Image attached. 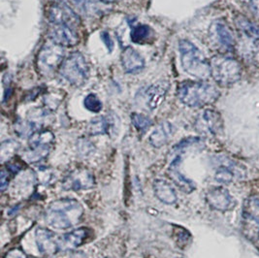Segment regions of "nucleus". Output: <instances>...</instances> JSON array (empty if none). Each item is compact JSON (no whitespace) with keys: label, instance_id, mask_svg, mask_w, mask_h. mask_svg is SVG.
I'll return each instance as SVG.
<instances>
[{"label":"nucleus","instance_id":"f257e3e1","mask_svg":"<svg viewBox=\"0 0 259 258\" xmlns=\"http://www.w3.org/2000/svg\"><path fill=\"white\" fill-rule=\"evenodd\" d=\"M83 208L79 201L61 198L52 202L45 212L46 223L57 229H68L81 222Z\"/></svg>","mask_w":259,"mask_h":258},{"label":"nucleus","instance_id":"f03ea898","mask_svg":"<svg viewBox=\"0 0 259 258\" xmlns=\"http://www.w3.org/2000/svg\"><path fill=\"white\" fill-rule=\"evenodd\" d=\"M177 97L186 106L202 108L214 103L220 97V92L208 82L185 81L178 85Z\"/></svg>","mask_w":259,"mask_h":258},{"label":"nucleus","instance_id":"7ed1b4c3","mask_svg":"<svg viewBox=\"0 0 259 258\" xmlns=\"http://www.w3.org/2000/svg\"><path fill=\"white\" fill-rule=\"evenodd\" d=\"M179 51L185 72L199 80H205L211 76L210 61L192 42L187 39L180 40Z\"/></svg>","mask_w":259,"mask_h":258},{"label":"nucleus","instance_id":"20e7f679","mask_svg":"<svg viewBox=\"0 0 259 258\" xmlns=\"http://www.w3.org/2000/svg\"><path fill=\"white\" fill-rule=\"evenodd\" d=\"M211 76L222 87H229L241 79L242 66L233 58L218 55L210 60Z\"/></svg>","mask_w":259,"mask_h":258},{"label":"nucleus","instance_id":"39448f33","mask_svg":"<svg viewBox=\"0 0 259 258\" xmlns=\"http://www.w3.org/2000/svg\"><path fill=\"white\" fill-rule=\"evenodd\" d=\"M64 57L65 52L63 48L54 42L46 43L37 55L36 67L38 73L43 78L53 77L60 69Z\"/></svg>","mask_w":259,"mask_h":258},{"label":"nucleus","instance_id":"423d86ee","mask_svg":"<svg viewBox=\"0 0 259 258\" xmlns=\"http://www.w3.org/2000/svg\"><path fill=\"white\" fill-rule=\"evenodd\" d=\"M59 75L74 87H81L89 78V65L81 53L75 52L65 59L59 69Z\"/></svg>","mask_w":259,"mask_h":258},{"label":"nucleus","instance_id":"0eeeda50","mask_svg":"<svg viewBox=\"0 0 259 258\" xmlns=\"http://www.w3.org/2000/svg\"><path fill=\"white\" fill-rule=\"evenodd\" d=\"M242 233L250 242L259 240V200L245 201L242 212Z\"/></svg>","mask_w":259,"mask_h":258},{"label":"nucleus","instance_id":"6e6552de","mask_svg":"<svg viewBox=\"0 0 259 258\" xmlns=\"http://www.w3.org/2000/svg\"><path fill=\"white\" fill-rule=\"evenodd\" d=\"M48 20L57 25L77 27L80 25V18L69 5L64 2H53L47 9Z\"/></svg>","mask_w":259,"mask_h":258},{"label":"nucleus","instance_id":"1a4fd4ad","mask_svg":"<svg viewBox=\"0 0 259 258\" xmlns=\"http://www.w3.org/2000/svg\"><path fill=\"white\" fill-rule=\"evenodd\" d=\"M95 186L94 173L87 167H77L68 173L62 181V188L65 190H83Z\"/></svg>","mask_w":259,"mask_h":258},{"label":"nucleus","instance_id":"9d476101","mask_svg":"<svg viewBox=\"0 0 259 258\" xmlns=\"http://www.w3.org/2000/svg\"><path fill=\"white\" fill-rule=\"evenodd\" d=\"M194 126L203 135L214 136L223 131L224 120L219 112L212 109H207L196 117Z\"/></svg>","mask_w":259,"mask_h":258},{"label":"nucleus","instance_id":"9b49d317","mask_svg":"<svg viewBox=\"0 0 259 258\" xmlns=\"http://www.w3.org/2000/svg\"><path fill=\"white\" fill-rule=\"evenodd\" d=\"M209 37L213 46L224 51H232L235 46V38L230 27L223 21L213 22L209 28Z\"/></svg>","mask_w":259,"mask_h":258},{"label":"nucleus","instance_id":"f8f14e48","mask_svg":"<svg viewBox=\"0 0 259 258\" xmlns=\"http://www.w3.org/2000/svg\"><path fill=\"white\" fill-rule=\"evenodd\" d=\"M206 201L212 210L227 211L236 206V201L230 192L223 187L212 188L206 194Z\"/></svg>","mask_w":259,"mask_h":258},{"label":"nucleus","instance_id":"ddd939ff","mask_svg":"<svg viewBox=\"0 0 259 258\" xmlns=\"http://www.w3.org/2000/svg\"><path fill=\"white\" fill-rule=\"evenodd\" d=\"M35 239L39 251L44 255H54L60 250L59 237L50 229L38 227L35 231Z\"/></svg>","mask_w":259,"mask_h":258},{"label":"nucleus","instance_id":"4468645a","mask_svg":"<svg viewBox=\"0 0 259 258\" xmlns=\"http://www.w3.org/2000/svg\"><path fill=\"white\" fill-rule=\"evenodd\" d=\"M49 37L52 42L61 47H74L79 43V36L67 25L55 24L49 31Z\"/></svg>","mask_w":259,"mask_h":258},{"label":"nucleus","instance_id":"2eb2a0df","mask_svg":"<svg viewBox=\"0 0 259 258\" xmlns=\"http://www.w3.org/2000/svg\"><path fill=\"white\" fill-rule=\"evenodd\" d=\"M92 231L87 227H80L59 237L60 250H72L82 246L90 238Z\"/></svg>","mask_w":259,"mask_h":258},{"label":"nucleus","instance_id":"dca6fc26","mask_svg":"<svg viewBox=\"0 0 259 258\" xmlns=\"http://www.w3.org/2000/svg\"><path fill=\"white\" fill-rule=\"evenodd\" d=\"M181 161H182V156L176 155L169 166L167 173L169 178L173 181V183L182 191H184L185 193H191L193 190H195L196 186L191 180H189V178H187L180 172L179 167H180Z\"/></svg>","mask_w":259,"mask_h":258},{"label":"nucleus","instance_id":"f3484780","mask_svg":"<svg viewBox=\"0 0 259 258\" xmlns=\"http://www.w3.org/2000/svg\"><path fill=\"white\" fill-rule=\"evenodd\" d=\"M120 60L123 70L128 74L139 73L145 67V59L134 48H124L120 56Z\"/></svg>","mask_w":259,"mask_h":258},{"label":"nucleus","instance_id":"a211bd4d","mask_svg":"<svg viewBox=\"0 0 259 258\" xmlns=\"http://www.w3.org/2000/svg\"><path fill=\"white\" fill-rule=\"evenodd\" d=\"M168 90L169 83L167 82H156L149 87L144 94L147 107L150 110L157 109L163 102Z\"/></svg>","mask_w":259,"mask_h":258},{"label":"nucleus","instance_id":"6ab92c4d","mask_svg":"<svg viewBox=\"0 0 259 258\" xmlns=\"http://www.w3.org/2000/svg\"><path fill=\"white\" fill-rule=\"evenodd\" d=\"M174 126L168 121H162L152 132L149 137V142L153 148H161L166 145L174 134Z\"/></svg>","mask_w":259,"mask_h":258},{"label":"nucleus","instance_id":"aec40b11","mask_svg":"<svg viewBox=\"0 0 259 258\" xmlns=\"http://www.w3.org/2000/svg\"><path fill=\"white\" fill-rule=\"evenodd\" d=\"M153 190L156 198L166 205H173L177 202V193L167 181L156 180L153 183Z\"/></svg>","mask_w":259,"mask_h":258},{"label":"nucleus","instance_id":"412c9836","mask_svg":"<svg viewBox=\"0 0 259 258\" xmlns=\"http://www.w3.org/2000/svg\"><path fill=\"white\" fill-rule=\"evenodd\" d=\"M239 30L248 38L252 43L259 46V25L253 24L244 16H238L235 19Z\"/></svg>","mask_w":259,"mask_h":258},{"label":"nucleus","instance_id":"4be33fe9","mask_svg":"<svg viewBox=\"0 0 259 258\" xmlns=\"http://www.w3.org/2000/svg\"><path fill=\"white\" fill-rule=\"evenodd\" d=\"M29 148H52L55 145V135L50 130H37L29 137Z\"/></svg>","mask_w":259,"mask_h":258},{"label":"nucleus","instance_id":"5701e85b","mask_svg":"<svg viewBox=\"0 0 259 258\" xmlns=\"http://www.w3.org/2000/svg\"><path fill=\"white\" fill-rule=\"evenodd\" d=\"M75 12L84 16H94L98 12V7L93 0H63Z\"/></svg>","mask_w":259,"mask_h":258},{"label":"nucleus","instance_id":"b1692460","mask_svg":"<svg viewBox=\"0 0 259 258\" xmlns=\"http://www.w3.org/2000/svg\"><path fill=\"white\" fill-rule=\"evenodd\" d=\"M153 37V30L147 24H139L132 28L130 38L133 43L145 44L148 43L149 39Z\"/></svg>","mask_w":259,"mask_h":258},{"label":"nucleus","instance_id":"393cba45","mask_svg":"<svg viewBox=\"0 0 259 258\" xmlns=\"http://www.w3.org/2000/svg\"><path fill=\"white\" fill-rule=\"evenodd\" d=\"M110 122L105 117H96L88 125V132L92 136L102 135L109 132Z\"/></svg>","mask_w":259,"mask_h":258},{"label":"nucleus","instance_id":"a878e982","mask_svg":"<svg viewBox=\"0 0 259 258\" xmlns=\"http://www.w3.org/2000/svg\"><path fill=\"white\" fill-rule=\"evenodd\" d=\"M19 149H20V144L18 142L14 140L2 142L1 148H0L1 161L4 162L6 160L11 159Z\"/></svg>","mask_w":259,"mask_h":258},{"label":"nucleus","instance_id":"bb28decb","mask_svg":"<svg viewBox=\"0 0 259 258\" xmlns=\"http://www.w3.org/2000/svg\"><path fill=\"white\" fill-rule=\"evenodd\" d=\"M131 121L133 126L139 132H146L153 124V121L150 117L138 113H133L131 115Z\"/></svg>","mask_w":259,"mask_h":258},{"label":"nucleus","instance_id":"cd10ccee","mask_svg":"<svg viewBox=\"0 0 259 258\" xmlns=\"http://www.w3.org/2000/svg\"><path fill=\"white\" fill-rule=\"evenodd\" d=\"M36 128H37V124L31 120H27V121L20 120L15 124L16 132L20 137H23V138H25L27 136L30 137L35 131H37Z\"/></svg>","mask_w":259,"mask_h":258},{"label":"nucleus","instance_id":"c85d7f7f","mask_svg":"<svg viewBox=\"0 0 259 258\" xmlns=\"http://www.w3.org/2000/svg\"><path fill=\"white\" fill-rule=\"evenodd\" d=\"M173 238L181 248L186 247L191 241V235L182 226H175L173 228Z\"/></svg>","mask_w":259,"mask_h":258},{"label":"nucleus","instance_id":"c756f323","mask_svg":"<svg viewBox=\"0 0 259 258\" xmlns=\"http://www.w3.org/2000/svg\"><path fill=\"white\" fill-rule=\"evenodd\" d=\"M234 178H235V174H234L233 170L227 166L219 167L215 172V175H214L215 181L221 184H224V185H228V184L232 183Z\"/></svg>","mask_w":259,"mask_h":258},{"label":"nucleus","instance_id":"7c9ffc66","mask_svg":"<svg viewBox=\"0 0 259 258\" xmlns=\"http://www.w3.org/2000/svg\"><path fill=\"white\" fill-rule=\"evenodd\" d=\"M83 105L87 110L93 113H99L102 110V102L94 94H90L85 96L83 100Z\"/></svg>","mask_w":259,"mask_h":258},{"label":"nucleus","instance_id":"2f4dec72","mask_svg":"<svg viewBox=\"0 0 259 258\" xmlns=\"http://www.w3.org/2000/svg\"><path fill=\"white\" fill-rule=\"evenodd\" d=\"M78 150L83 155H88L89 153L94 152V146L87 140H82L78 144Z\"/></svg>","mask_w":259,"mask_h":258},{"label":"nucleus","instance_id":"473e14b6","mask_svg":"<svg viewBox=\"0 0 259 258\" xmlns=\"http://www.w3.org/2000/svg\"><path fill=\"white\" fill-rule=\"evenodd\" d=\"M9 171L7 169H3L1 171V177H0V181H1V191H5L6 188L9 186Z\"/></svg>","mask_w":259,"mask_h":258},{"label":"nucleus","instance_id":"72a5a7b5","mask_svg":"<svg viewBox=\"0 0 259 258\" xmlns=\"http://www.w3.org/2000/svg\"><path fill=\"white\" fill-rule=\"evenodd\" d=\"M249 11L259 19V0H246Z\"/></svg>","mask_w":259,"mask_h":258},{"label":"nucleus","instance_id":"f704fd0d","mask_svg":"<svg viewBox=\"0 0 259 258\" xmlns=\"http://www.w3.org/2000/svg\"><path fill=\"white\" fill-rule=\"evenodd\" d=\"M101 40H102L103 43L105 44V46H106L107 49L109 50V52H112L113 49H114V42H113L111 36H110V34H109L107 31H103V32L101 33Z\"/></svg>","mask_w":259,"mask_h":258},{"label":"nucleus","instance_id":"c9c22d12","mask_svg":"<svg viewBox=\"0 0 259 258\" xmlns=\"http://www.w3.org/2000/svg\"><path fill=\"white\" fill-rule=\"evenodd\" d=\"M4 258H26V255L21 249H12L6 253Z\"/></svg>","mask_w":259,"mask_h":258},{"label":"nucleus","instance_id":"e433bc0d","mask_svg":"<svg viewBox=\"0 0 259 258\" xmlns=\"http://www.w3.org/2000/svg\"><path fill=\"white\" fill-rule=\"evenodd\" d=\"M70 258H87L85 257V255L82 253V252H80V251H75V252H73L72 254H71Z\"/></svg>","mask_w":259,"mask_h":258},{"label":"nucleus","instance_id":"4c0bfd02","mask_svg":"<svg viewBox=\"0 0 259 258\" xmlns=\"http://www.w3.org/2000/svg\"><path fill=\"white\" fill-rule=\"evenodd\" d=\"M102 2H105V3H115V2H118L120 0H101Z\"/></svg>","mask_w":259,"mask_h":258}]
</instances>
